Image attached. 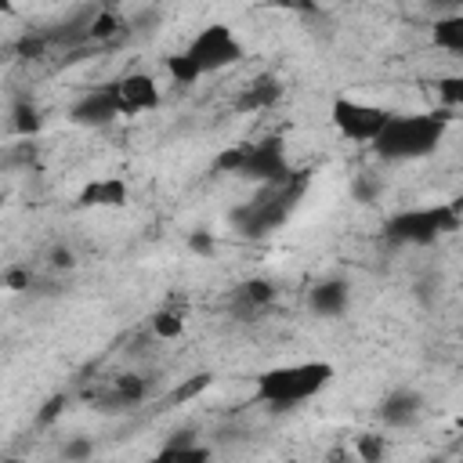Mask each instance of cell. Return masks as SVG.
I'll return each instance as SVG.
<instances>
[{"label":"cell","instance_id":"cb8c5ba5","mask_svg":"<svg viewBox=\"0 0 463 463\" xmlns=\"http://www.w3.org/2000/svg\"><path fill=\"white\" fill-rule=\"evenodd\" d=\"M354 449H358L362 459H380V456H383V438H380V434H362Z\"/></svg>","mask_w":463,"mask_h":463},{"label":"cell","instance_id":"277c9868","mask_svg":"<svg viewBox=\"0 0 463 463\" xmlns=\"http://www.w3.org/2000/svg\"><path fill=\"white\" fill-rule=\"evenodd\" d=\"M463 224V199L452 203H434V206H416L387 217L383 239L391 246H430L441 235L456 232Z\"/></svg>","mask_w":463,"mask_h":463},{"label":"cell","instance_id":"ffe728a7","mask_svg":"<svg viewBox=\"0 0 463 463\" xmlns=\"http://www.w3.org/2000/svg\"><path fill=\"white\" fill-rule=\"evenodd\" d=\"M434 87H438V98H441V105H445V109H456V112H463V72L441 76Z\"/></svg>","mask_w":463,"mask_h":463},{"label":"cell","instance_id":"603a6c76","mask_svg":"<svg viewBox=\"0 0 463 463\" xmlns=\"http://www.w3.org/2000/svg\"><path fill=\"white\" fill-rule=\"evenodd\" d=\"M213 383V376L210 373H195L192 380H184L177 391H174V402H188V398H195V394H203L206 387Z\"/></svg>","mask_w":463,"mask_h":463},{"label":"cell","instance_id":"7a4b0ae2","mask_svg":"<svg viewBox=\"0 0 463 463\" xmlns=\"http://www.w3.org/2000/svg\"><path fill=\"white\" fill-rule=\"evenodd\" d=\"M336 369L329 362H289V365H275L264 369L257 376V398L271 409H297L304 402H311L315 394H322L333 383Z\"/></svg>","mask_w":463,"mask_h":463},{"label":"cell","instance_id":"30bf717a","mask_svg":"<svg viewBox=\"0 0 463 463\" xmlns=\"http://www.w3.org/2000/svg\"><path fill=\"white\" fill-rule=\"evenodd\" d=\"M116 98L123 105V116H137V112H152L159 105V87L148 72H127L116 83Z\"/></svg>","mask_w":463,"mask_h":463},{"label":"cell","instance_id":"44dd1931","mask_svg":"<svg viewBox=\"0 0 463 463\" xmlns=\"http://www.w3.org/2000/svg\"><path fill=\"white\" fill-rule=\"evenodd\" d=\"M166 72L174 76V83H181V87H188V83H195V80H203L199 72H195V65L188 61V54L181 51V54H170L166 58Z\"/></svg>","mask_w":463,"mask_h":463},{"label":"cell","instance_id":"ac0fdd59","mask_svg":"<svg viewBox=\"0 0 463 463\" xmlns=\"http://www.w3.org/2000/svg\"><path fill=\"white\" fill-rule=\"evenodd\" d=\"M210 449L203 441H195L192 430H181L177 438H170L163 449H159V459H206Z\"/></svg>","mask_w":463,"mask_h":463},{"label":"cell","instance_id":"8fae6325","mask_svg":"<svg viewBox=\"0 0 463 463\" xmlns=\"http://www.w3.org/2000/svg\"><path fill=\"white\" fill-rule=\"evenodd\" d=\"M420 416H423V398L412 387H398V391H391L380 402V420L387 427H398L402 430V427H412Z\"/></svg>","mask_w":463,"mask_h":463},{"label":"cell","instance_id":"52a82bcc","mask_svg":"<svg viewBox=\"0 0 463 463\" xmlns=\"http://www.w3.org/2000/svg\"><path fill=\"white\" fill-rule=\"evenodd\" d=\"M329 119H333V127L347 137V141H362V145H373L376 141V134L383 130V123L391 119V112L387 109H380V105H369V101H358V98H333V105H329Z\"/></svg>","mask_w":463,"mask_h":463},{"label":"cell","instance_id":"3957f363","mask_svg":"<svg viewBox=\"0 0 463 463\" xmlns=\"http://www.w3.org/2000/svg\"><path fill=\"white\" fill-rule=\"evenodd\" d=\"M304 188H307V174H297V170H293L286 181L260 184V192L232 213V224H235L246 239L268 235V232H275V228L293 213V206L300 203Z\"/></svg>","mask_w":463,"mask_h":463},{"label":"cell","instance_id":"2e32d148","mask_svg":"<svg viewBox=\"0 0 463 463\" xmlns=\"http://www.w3.org/2000/svg\"><path fill=\"white\" fill-rule=\"evenodd\" d=\"M430 43L445 54H459L463 58V11L452 14H438L430 25Z\"/></svg>","mask_w":463,"mask_h":463},{"label":"cell","instance_id":"83f0119b","mask_svg":"<svg viewBox=\"0 0 463 463\" xmlns=\"http://www.w3.org/2000/svg\"><path fill=\"white\" fill-rule=\"evenodd\" d=\"M188 246H192L195 253H210V250H213V239L203 232V235H192V239H188Z\"/></svg>","mask_w":463,"mask_h":463},{"label":"cell","instance_id":"d4e9b609","mask_svg":"<svg viewBox=\"0 0 463 463\" xmlns=\"http://www.w3.org/2000/svg\"><path fill=\"white\" fill-rule=\"evenodd\" d=\"M29 282H33L29 268H7V271H4V286H7V289H29Z\"/></svg>","mask_w":463,"mask_h":463},{"label":"cell","instance_id":"5bb4252c","mask_svg":"<svg viewBox=\"0 0 463 463\" xmlns=\"http://www.w3.org/2000/svg\"><path fill=\"white\" fill-rule=\"evenodd\" d=\"M127 184L119 181V177H94V181H87L83 188H80V195H76V203L80 206H105V210H119V206H127Z\"/></svg>","mask_w":463,"mask_h":463},{"label":"cell","instance_id":"7402d4cb","mask_svg":"<svg viewBox=\"0 0 463 463\" xmlns=\"http://www.w3.org/2000/svg\"><path fill=\"white\" fill-rule=\"evenodd\" d=\"M14 130L18 134H36L40 130V112L33 101H18L14 105Z\"/></svg>","mask_w":463,"mask_h":463},{"label":"cell","instance_id":"6da1fadb","mask_svg":"<svg viewBox=\"0 0 463 463\" xmlns=\"http://www.w3.org/2000/svg\"><path fill=\"white\" fill-rule=\"evenodd\" d=\"M449 130V109L441 112H391L373 141V152L387 163H409L430 156Z\"/></svg>","mask_w":463,"mask_h":463},{"label":"cell","instance_id":"ba28073f","mask_svg":"<svg viewBox=\"0 0 463 463\" xmlns=\"http://www.w3.org/2000/svg\"><path fill=\"white\" fill-rule=\"evenodd\" d=\"M87 398L98 402V409H134L148 398V380L141 373H119L98 383L94 391H87Z\"/></svg>","mask_w":463,"mask_h":463},{"label":"cell","instance_id":"8992f818","mask_svg":"<svg viewBox=\"0 0 463 463\" xmlns=\"http://www.w3.org/2000/svg\"><path fill=\"white\" fill-rule=\"evenodd\" d=\"M184 54H188V61L195 65V72L206 76V72H221V69L235 65V61L242 58V43H239V36H235L228 25L213 22V25H203V29L192 36V43L184 47Z\"/></svg>","mask_w":463,"mask_h":463},{"label":"cell","instance_id":"d6986e66","mask_svg":"<svg viewBox=\"0 0 463 463\" xmlns=\"http://www.w3.org/2000/svg\"><path fill=\"white\" fill-rule=\"evenodd\" d=\"M119 29H127V22H123L119 14H112V11H98L94 22H90V29H87V40H90V43H105V40H116Z\"/></svg>","mask_w":463,"mask_h":463},{"label":"cell","instance_id":"e0dca14e","mask_svg":"<svg viewBox=\"0 0 463 463\" xmlns=\"http://www.w3.org/2000/svg\"><path fill=\"white\" fill-rule=\"evenodd\" d=\"M148 326H152V333H156L159 340H177V336L184 333V307L170 300L166 307H159V311L148 318Z\"/></svg>","mask_w":463,"mask_h":463},{"label":"cell","instance_id":"484cf974","mask_svg":"<svg viewBox=\"0 0 463 463\" xmlns=\"http://www.w3.org/2000/svg\"><path fill=\"white\" fill-rule=\"evenodd\" d=\"M61 409H65V394H54V398H47V405L40 409V423H51L54 416H61Z\"/></svg>","mask_w":463,"mask_h":463},{"label":"cell","instance_id":"f1b7e54d","mask_svg":"<svg viewBox=\"0 0 463 463\" xmlns=\"http://www.w3.org/2000/svg\"><path fill=\"white\" fill-rule=\"evenodd\" d=\"M65 456H69V459H83V456H90V441H72V445L65 449Z\"/></svg>","mask_w":463,"mask_h":463},{"label":"cell","instance_id":"5b68a950","mask_svg":"<svg viewBox=\"0 0 463 463\" xmlns=\"http://www.w3.org/2000/svg\"><path fill=\"white\" fill-rule=\"evenodd\" d=\"M213 170L239 174V177H250L260 184H275V181H286L293 174L286 148H282V137H260V141L232 145L213 159Z\"/></svg>","mask_w":463,"mask_h":463},{"label":"cell","instance_id":"7c38bea8","mask_svg":"<svg viewBox=\"0 0 463 463\" xmlns=\"http://www.w3.org/2000/svg\"><path fill=\"white\" fill-rule=\"evenodd\" d=\"M271 300H275V286H271L268 279H250V282H242V286L232 293L228 307H232L235 318L250 322V318H257Z\"/></svg>","mask_w":463,"mask_h":463},{"label":"cell","instance_id":"9c48e42d","mask_svg":"<svg viewBox=\"0 0 463 463\" xmlns=\"http://www.w3.org/2000/svg\"><path fill=\"white\" fill-rule=\"evenodd\" d=\"M119 116H123V105H119L112 83H105V87L83 94V98L69 109V119H72L76 127H109V123L119 119Z\"/></svg>","mask_w":463,"mask_h":463},{"label":"cell","instance_id":"f546056e","mask_svg":"<svg viewBox=\"0 0 463 463\" xmlns=\"http://www.w3.org/2000/svg\"><path fill=\"white\" fill-rule=\"evenodd\" d=\"M430 7L441 14H452V11H463V0H430Z\"/></svg>","mask_w":463,"mask_h":463},{"label":"cell","instance_id":"9a60e30c","mask_svg":"<svg viewBox=\"0 0 463 463\" xmlns=\"http://www.w3.org/2000/svg\"><path fill=\"white\" fill-rule=\"evenodd\" d=\"M279 98H282V80H279V76H257L250 87H242L235 109H239V112H264V109H271Z\"/></svg>","mask_w":463,"mask_h":463},{"label":"cell","instance_id":"4fadbf2b","mask_svg":"<svg viewBox=\"0 0 463 463\" xmlns=\"http://www.w3.org/2000/svg\"><path fill=\"white\" fill-rule=\"evenodd\" d=\"M307 304H311L315 315H322V318H336V315L347 311V304H351V289H347L344 279H322V282L311 286Z\"/></svg>","mask_w":463,"mask_h":463},{"label":"cell","instance_id":"4316f807","mask_svg":"<svg viewBox=\"0 0 463 463\" xmlns=\"http://www.w3.org/2000/svg\"><path fill=\"white\" fill-rule=\"evenodd\" d=\"M47 257H51V268H61V271L76 264V260H72V253H69V246H54Z\"/></svg>","mask_w":463,"mask_h":463}]
</instances>
